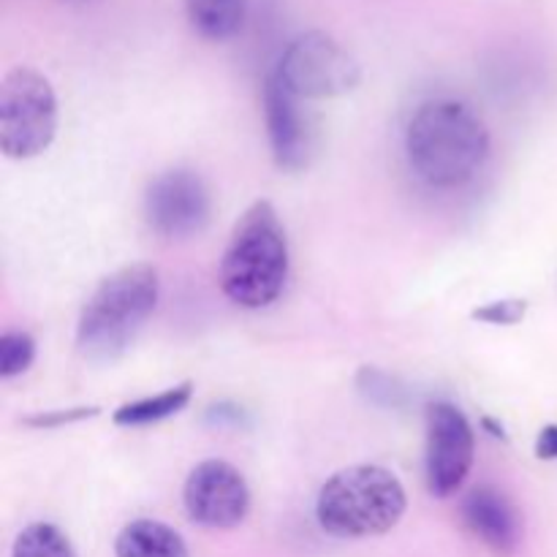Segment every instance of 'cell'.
<instances>
[{
  "label": "cell",
  "mask_w": 557,
  "mask_h": 557,
  "mask_svg": "<svg viewBox=\"0 0 557 557\" xmlns=\"http://www.w3.org/2000/svg\"><path fill=\"white\" fill-rule=\"evenodd\" d=\"M406 156L433 188L468 183L490 156V134L479 114L455 98H435L413 112L406 128Z\"/></svg>",
  "instance_id": "1"
},
{
  "label": "cell",
  "mask_w": 557,
  "mask_h": 557,
  "mask_svg": "<svg viewBox=\"0 0 557 557\" xmlns=\"http://www.w3.org/2000/svg\"><path fill=\"white\" fill-rule=\"evenodd\" d=\"M288 239L272 201L259 199L234 223L221 259L223 294L234 305L261 310L275 302L288 281Z\"/></svg>",
  "instance_id": "2"
},
{
  "label": "cell",
  "mask_w": 557,
  "mask_h": 557,
  "mask_svg": "<svg viewBox=\"0 0 557 557\" xmlns=\"http://www.w3.org/2000/svg\"><path fill=\"white\" fill-rule=\"evenodd\" d=\"M161 281L152 264H131L98 283L76 324V348L87 362L123 357L156 313Z\"/></svg>",
  "instance_id": "3"
},
{
  "label": "cell",
  "mask_w": 557,
  "mask_h": 557,
  "mask_svg": "<svg viewBox=\"0 0 557 557\" xmlns=\"http://www.w3.org/2000/svg\"><path fill=\"white\" fill-rule=\"evenodd\" d=\"M406 504V490L395 473L381 466H351L326 479L315 517L330 536H384L403 520Z\"/></svg>",
  "instance_id": "4"
},
{
  "label": "cell",
  "mask_w": 557,
  "mask_h": 557,
  "mask_svg": "<svg viewBox=\"0 0 557 557\" xmlns=\"http://www.w3.org/2000/svg\"><path fill=\"white\" fill-rule=\"evenodd\" d=\"M58 131V98L44 74L11 69L0 82V150L5 158H36Z\"/></svg>",
  "instance_id": "5"
},
{
  "label": "cell",
  "mask_w": 557,
  "mask_h": 557,
  "mask_svg": "<svg viewBox=\"0 0 557 557\" xmlns=\"http://www.w3.org/2000/svg\"><path fill=\"white\" fill-rule=\"evenodd\" d=\"M275 74L302 101L337 98L362 79L357 58L324 30H308L283 49Z\"/></svg>",
  "instance_id": "6"
},
{
  "label": "cell",
  "mask_w": 557,
  "mask_h": 557,
  "mask_svg": "<svg viewBox=\"0 0 557 557\" xmlns=\"http://www.w3.org/2000/svg\"><path fill=\"white\" fill-rule=\"evenodd\" d=\"M147 226L163 239H190L212 218V196L201 174L190 169L161 172L145 194Z\"/></svg>",
  "instance_id": "7"
},
{
  "label": "cell",
  "mask_w": 557,
  "mask_h": 557,
  "mask_svg": "<svg viewBox=\"0 0 557 557\" xmlns=\"http://www.w3.org/2000/svg\"><path fill=\"white\" fill-rule=\"evenodd\" d=\"M473 428L466 413L451 403H433L428 408V449L424 476L435 498H449L462 487L473 466Z\"/></svg>",
  "instance_id": "8"
},
{
  "label": "cell",
  "mask_w": 557,
  "mask_h": 557,
  "mask_svg": "<svg viewBox=\"0 0 557 557\" xmlns=\"http://www.w3.org/2000/svg\"><path fill=\"white\" fill-rule=\"evenodd\" d=\"M183 504L196 525L232 531L248 517L250 490L237 468L223 460H207L185 479Z\"/></svg>",
  "instance_id": "9"
},
{
  "label": "cell",
  "mask_w": 557,
  "mask_h": 557,
  "mask_svg": "<svg viewBox=\"0 0 557 557\" xmlns=\"http://www.w3.org/2000/svg\"><path fill=\"white\" fill-rule=\"evenodd\" d=\"M264 117L270 136L272 158L283 172L308 169L315 152L313 114L302 107V98L294 96L272 71L264 82Z\"/></svg>",
  "instance_id": "10"
},
{
  "label": "cell",
  "mask_w": 557,
  "mask_h": 557,
  "mask_svg": "<svg viewBox=\"0 0 557 557\" xmlns=\"http://www.w3.org/2000/svg\"><path fill=\"white\" fill-rule=\"evenodd\" d=\"M460 517L468 533L479 539L484 547L498 555L515 553L517 542H520V517L500 490L490 487V484L473 487L462 498Z\"/></svg>",
  "instance_id": "11"
},
{
  "label": "cell",
  "mask_w": 557,
  "mask_h": 557,
  "mask_svg": "<svg viewBox=\"0 0 557 557\" xmlns=\"http://www.w3.org/2000/svg\"><path fill=\"white\" fill-rule=\"evenodd\" d=\"M114 557H190L183 536L158 520H134L117 533Z\"/></svg>",
  "instance_id": "12"
},
{
  "label": "cell",
  "mask_w": 557,
  "mask_h": 557,
  "mask_svg": "<svg viewBox=\"0 0 557 557\" xmlns=\"http://www.w3.org/2000/svg\"><path fill=\"white\" fill-rule=\"evenodd\" d=\"M190 27L207 41H228L248 20V0H185Z\"/></svg>",
  "instance_id": "13"
},
{
  "label": "cell",
  "mask_w": 557,
  "mask_h": 557,
  "mask_svg": "<svg viewBox=\"0 0 557 557\" xmlns=\"http://www.w3.org/2000/svg\"><path fill=\"white\" fill-rule=\"evenodd\" d=\"M194 397V384L190 381H183V384L172 386V389L161 392L156 397H145V400L125 403L114 411V424L117 428H145V424L163 422V419L174 417V413L183 411L185 406Z\"/></svg>",
  "instance_id": "14"
},
{
  "label": "cell",
  "mask_w": 557,
  "mask_h": 557,
  "mask_svg": "<svg viewBox=\"0 0 557 557\" xmlns=\"http://www.w3.org/2000/svg\"><path fill=\"white\" fill-rule=\"evenodd\" d=\"M11 557H76V549L58 525L33 522L16 536Z\"/></svg>",
  "instance_id": "15"
},
{
  "label": "cell",
  "mask_w": 557,
  "mask_h": 557,
  "mask_svg": "<svg viewBox=\"0 0 557 557\" xmlns=\"http://www.w3.org/2000/svg\"><path fill=\"white\" fill-rule=\"evenodd\" d=\"M36 359V341L27 332L14 330L0 335V379H16Z\"/></svg>",
  "instance_id": "16"
},
{
  "label": "cell",
  "mask_w": 557,
  "mask_h": 557,
  "mask_svg": "<svg viewBox=\"0 0 557 557\" xmlns=\"http://www.w3.org/2000/svg\"><path fill=\"white\" fill-rule=\"evenodd\" d=\"M357 386L370 403L375 406H386V408H400L406 403V389L397 384L392 375L381 373L375 368H362L357 375Z\"/></svg>",
  "instance_id": "17"
},
{
  "label": "cell",
  "mask_w": 557,
  "mask_h": 557,
  "mask_svg": "<svg viewBox=\"0 0 557 557\" xmlns=\"http://www.w3.org/2000/svg\"><path fill=\"white\" fill-rule=\"evenodd\" d=\"M528 302L525 299H498V302H490L484 308H476L471 313L473 321H482V324L493 326H515L525 319Z\"/></svg>",
  "instance_id": "18"
},
{
  "label": "cell",
  "mask_w": 557,
  "mask_h": 557,
  "mask_svg": "<svg viewBox=\"0 0 557 557\" xmlns=\"http://www.w3.org/2000/svg\"><path fill=\"white\" fill-rule=\"evenodd\" d=\"M98 408H71V411H44L36 413V417H27L25 424L27 428L36 430H52V428H63V424H74L82 422V419L96 417Z\"/></svg>",
  "instance_id": "19"
},
{
  "label": "cell",
  "mask_w": 557,
  "mask_h": 557,
  "mask_svg": "<svg viewBox=\"0 0 557 557\" xmlns=\"http://www.w3.org/2000/svg\"><path fill=\"white\" fill-rule=\"evenodd\" d=\"M207 422L218 424V428H223V424H239L243 422V408L228 406V403H218V406H212L210 411H207Z\"/></svg>",
  "instance_id": "20"
},
{
  "label": "cell",
  "mask_w": 557,
  "mask_h": 557,
  "mask_svg": "<svg viewBox=\"0 0 557 557\" xmlns=\"http://www.w3.org/2000/svg\"><path fill=\"white\" fill-rule=\"evenodd\" d=\"M539 460H557V424H547L536 438Z\"/></svg>",
  "instance_id": "21"
},
{
  "label": "cell",
  "mask_w": 557,
  "mask_h": 557,
  "mask_svg": "<svg viewBox=\"0 0 557 557\" xmlns=\"http://www.w3.org/2000/svg\"><path fill=\"white\" fill-rule=\"evenodd\" d=\"M482 428H484V430H490V435H495V438L509 441V435H506V430L500 428V424H495L493 419H490V417H484V419H482Z\"/></svg>",
  "instance_id": "22"
}]
</instances>
